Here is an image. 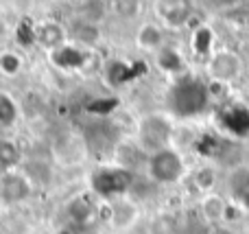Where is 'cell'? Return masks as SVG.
Returning a JSON list of instances; mask_svg holds the SVG:
<instances>
[{
	"label": "cell",
	"instance_id": "obj_16",
	"mask_svg": "<svg viewBox=\"0 0 249 234\" xmlns=\"http://www.w3.org/2000/svg\"><path fill=\"white\" fill-rule=\"evenodd\" d=\"M22 70H24V59H22L20 53L11 51V48L0 51V77L16 79Z\"/></svg>",
	"mask_w": 249,
	"mask_h": 234
},
{
	"label": "cell",
	"instance_id": "obj_5",
	"mask_svg": "<svg viewBox=\"0 0 249 234\" xmlns=\"http://www.w3.org/2000/svg\"><path fill=\"white\" fill-rule=\"evenodd\" d=\"M35 184L24 171H4L0 173V201L7 206H16L31 199Z\"/></svg>",
	"mask_w": 249,
	"mask_h": 234
},
{
	"label": "cell",
	"instance_id": "obj_6",
	"mask_svg": "<svg viewBox=\"0 0 249 234\" xmlns=\"http://www.w3.org/2000/svg\"><path fill=\"white\" fill-rule=\"evenodd\" d=\"M153 13L164 29H181L193 18L190 0H153Z\"/></svg>",
	"mask_w": 249,
	"mask_h": 234
},
{
	"label": "cell",
	"instance_id": "obj_15",
	"mask_svg": "<svg viewBox=\"0 0 249 234\" xmlns=\"http://www.w3.org/2000/svg\"><path fill=\"white\" fill-rule=\"evenodd\" d=\"M216 182H219V171H216L214 164H201L193 171V184L203 193V195L214 191Z\"/></svg>",
	"mask_w": 249,
	"mask_h": 234
},
{
	"label": "cell",
	"instance_id": "obj_11",
	"mask_svg": "<svg viewBox=\"0 0 249 234\" xmlns=\"http://www.w3.org/2000/svg\"><path fill=\"white\" fill-rule=\"evenodd\" d=\"M77 16L81 22L101 24L107 16V0H79Z\"/></svg>",
	"mask_w": 249,
	"mask_h": 234
},
{
	"label": "cell",
	"instance_id": "obj_3",
	"mask_svg": "<svg viewBox=\"0 0 249 234\" xmlns=\"http://www.w3.org/2000/svg\"><path fill=\"white\" fill-rule=\"evenodd\" d=\"M131 182H133V173L118 164L101 166L92 175V188L103 199H116V197L127 195L129 188H131Z\"/></svg>",
	"mask_w": 249,
	"mask_h": 234
},
{
	"label": "cell",
	"instance_id": "obj_2",
	"mask_svg": "<svg viewBox=\"0 0 249 234\" xmlns=\"http://www.w3.org/2000/svg\"><path fill=\"white\" fill-rule=\"evenodd\" d=\"M171 138L173 123L164 114H149L138 125V147L146 153V158L160 149L171 147Z\"/></svg>",
	"mask_w": 249,
	"mask_h": 234
},
{
	"label": "cell",
	"instance_id": "obj_9",
	"mask_svg": "<svg viewBox=\"0 0 249 234\" xmlns=\"http://www.w3.org/2000/svg\"><path fill=\"white\" fill-rule=\"evenodd\" d=\"M164 26L160 22H144L136 31V46L146 53H160L164 48Z\"/></svg>",
	"mask_w": 249,
	"mask_h": 234
},
{
	"label": "cell",
	"instance_id": "obj_10",
	"mask_svg": "<svg viewBox=\"0 0 249 234\" xmlns=\"http://www.w3.org/2000/svg\"><path fill=\"white\" fill-rule=\"evenodd\" d=\"M230 201L225 197H221L219 193H206L201 197V204H199V213L206 219L208 223H219L225 219Z\"/></svg>",
	"mask_w": 249,
	"mask_h": 234
},
{
	"label": "cell",
	"instance_id": "obj_18",
	"mask_svg": "<svg viewBox=\"0 0 249 234\" xmlns=\"http://www.w3.org/2000/svg\"><path fill=\"white\" fill-rule=\"evenodd\" d=\"M151 234H177V219L171 213H158L149 223Z\"/></svg>",
	"mask_w": 249,
	"mask_h": 234
},
{
	"label": "cell",
	"instance_id": "obj_21",
	"mask_svg": "<svg viewBox=\"0 0 249 234\" xmlns=\"http://www.w3.org/2000/svg\"><path fill=\"white\" fill-rule=\"evenodd\" d=\"M53 234H74L70 228H61V230H57V232H53Z\"/></svg>",
	"mask_w": 249,
	"mask_h": 234
},
{
	"label": "cell",
	"instance_id": "obj_19",
	"mask_svg": "<svg viewBox=\"0 0 249 234\" xmlns=\"http://www.w3.org/2000/svg\"><path fill=\"white\" fill-rule=\"evenodd\" d=\"M18 116V108L16 101L11 99L9 94L0 92V125H11Z\"/></svg>",
	"mask_w": 249,
	"mask_h": 234
},
{
	"label": "cell",
	"instance_id": "obj_17",
	"mask_svg": "<svg viewBox=\"0 0 249 234\" xmlns=\"http://www.w3.org/2000/svg\"><path fill=\"white\" fill-rule=\"evenodd\" d=\"M228 186H230V191H232L234 199L241 201L249 193V166H238V169H234L228 180Z\"/></svg>",
	"mask_w": 249,
	"mask_h": 234
},
{
	"label": "cell",
	"instance_id": "obj_14",
	"mask_svg": "<svg viewBox=\"0 0 249 234\" xmlns=\"http://www.w3.org/2000/svg\"><path fill=\"white\" fill-rule=\"evenodd\" d=\"M20 160H22V151L16 140L0 138V173H4V171H16L18 166H20Z\"/></svg>",
	"mask_w": 249,
	"mask_h": 234
},
{
	"label": "cell",
	"instance_id": "obj_13",
	"mask_svg": "<svg viewBox=\"0 0 249 234\" xmlns=\"http://www.w3.org/2000/svg\"><path fill=\"white\" fill-rule=\"evenodd\" d=\"M68 215H70V219H72V223L86 226V223H90L92 219L96 217V206L92 204V201H88V197L79 195L68 204Z\"/></svg>",
	"mask_w": 249,
	"mask_h": 234
},
{
	"label": "cell",
	"instance_id": "obj_7",
	"mask_svg": "<svg viewBox=\"0 0 249 234\" xmlns=\"http://www.w3.org/2000/svg\"><path fill=\"white\" fill-rule=\"evenodd\" d=\"M107 201H109V226H112L114 230L123 232V230H129L131 226L138 223L142 208L133 197L123 195V197L107 199Z\"/></svg>",
	"mask_w": 249,
	"mask_h": 234
},
{
	"label": "cell",
	"instance_id": "obj_20",
	"mask_svg": "<svg viewBox=\"0 0 249 234\" xmlns=\"http://www.w3.org/2000/svg\"><path fill=\"white\" fill-rule=\"evenodd\" d=\"M238 204H241V206H243V208H247V210H249V193H247V195H245V197H243V199H241V201H238Z\"/></svg>",
	"mask_w": 249,
	"mask_h": 234
},
{
	"label": "cell",
	"instance_id": "obj_1",
	"mask_svg": "<svg viewBox=\"0 0 249 234\" xmlns=\"http://www.w3.org/2000/svg\"><path fill=\"white\" fill-rule=\"evenodd\" d=\"M146 169H149V180L158 186H171L181 180V175L186 173L184 158L177 149L166 147L160 151L151 153L146 158Z\"/></svg>",
	"mask_w": 249,
	"mask_h": 234
},
{
	"label": "cell",
	"instance_id": "obj_8",
	"mask_svg": "<svg viewBox=\"0 0 249 234\" xmlns=\"http://www.w3.org/2000/svg\"><path fill=\"white\" fill-rule=\"evenodd\" d=\"M68 29L57 20H42L35 24L33 29V39L37 46H42L44 51L55 53L57 48H61L64 44H68Z\"/></svg>",
	"mask_w": 249,
	"mask_h": 234
},
{
	"label": "cell",
	"instance_id": "obj_12",
	"mask_svg": "<svg viewBox=\"0 0 249 234\" xmlns=\"http://www.w3.org/2000/svg\"><path fill=\"white\" fill-rule=\"evenodd\" d=\"M72 39L83 48H94L101 44L103 39V31H101V24H90V22H81L74 26L72 31Z\"/></svg>",
	"mask_w": 249,
	"mask_h": 234
},
{
	"label": "cell",
	"instance_id": "obj_4",
	"mask_svg": "<svg viewBox=\"0 0 249 234\" xmlns=\"http://www.w3.org/2000/svg\"><path fill=\"white\" fill-rule=\"evenodd\" d=\"M206 72L214 83L230 86L243 74V57L232 48H216L206 57Z\"/></svg>",
	"mask_w": 249,
	"mask_h": 234
}]
</instances>
